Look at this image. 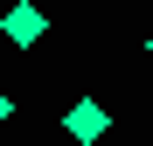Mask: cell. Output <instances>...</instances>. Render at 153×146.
<instances>
[{
    "instance_id": "2",
    "label": "cell",
    "mask_w": 153,
    "mask_h": 146,
    "mask_svg": "<svg viewBox=\"0 0 153 146\" xmlns=\"http://www.w3.org/2000/svg\"><path fill=\"white\" fill-rule=\"evenodd\" d=\"M63 132H70L76 146H97V139L111 132V111L97 104V97H84V104H70V111H63Z\"/></svg>"
},
{
    "instance_id": "4",
    "label": "cell",
    "mask_w": 153,
    "mask_h": 146,
    "mask_svg": "<svg viewBox=\"0 0 153 146\" xmlns=\"http://www.w3.org/2000/svg\"><path fill=\"white\" fill-rule=\"evenodd\" d=\"M146 56H153V35H146Z\"/></svg>"
},
{
    "instance_id": "1",
    "label": "cell",
    "mask_w": 153,
    "mask_h": 146,
    "mask_svg": "<svg viewBox=\"0 0 153 146\" xmlns=\"http://www.w3.org/2000/svg\"><path fill=\"white\" fill-rule=\"evenodd\" d=\"M0 35H7L14 49H35V42L49 35V14L35 7V0H14V7H7V14H0Z\"/></svg>"
},
{
    "instance_id": "3",
    "label": "cell",
    "mask_w": 153,
    "mask_h": 146,
    "mask_svg": "<svg viewBox=\"0 0 153 146\" xmlns=\"http://www.w3.org/2000/svg\"><path fill=\"white\" fill-rule=\"evenodd\" d=\"M7 118H14V97H7V90H0V125H7Z\"/></svg>"
}]
</instances>
